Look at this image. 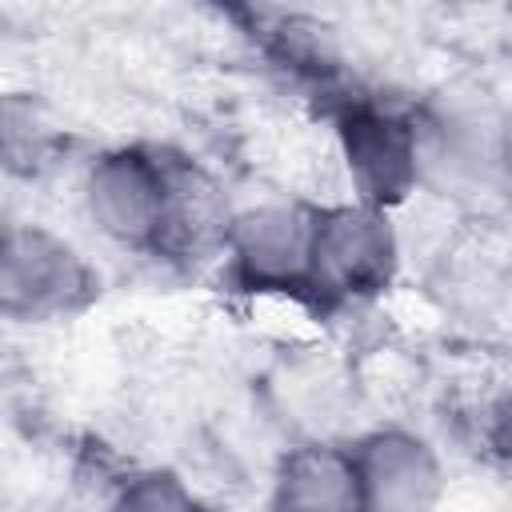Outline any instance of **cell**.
<instances>
[{"label":"cell","mask_w":512,"mask_h":512,"mask_svg":"<svg viewBox=\"0 0 512 512\" xmlns=\"http://www.w3.org/2000/svg\"><path fill=\"white\" fill-rule=\"evenodd\" d=\"M92 264L52 228L4 224L0 228V316L4 320H56L80 312L96 296Z\"/></svg>","instance_id":"1"},{"label":"cell","mask_w":512,"mask_h":512,"mask_svg":"<svg viewBox=\"0 0 512 512\" xmlns=\"http://www.w3.org/2000/svg\"><path fill=\"white\" fill-rule=\"evenodd\" d=\"M396 272V232L388 212L332 204L312 216L308 292L320 300H372Z\"/></svg>","instance_id":"2"},{"label":"cell","mask_w":512,"mask_h":512,"mask_svg":"<svg viewBox=\"0 0 512 512\" xmlns=\"http://www.w3.org/2000/svg\"><path fill=\"white\" fill-rule=\"evenodd\" d=\"M168 204V152L156 148H112L92 160L84 176L88 220L124 248H160Z\"/></svg>","instance_id":"3"},{"label":"cell","mask_w":512,"mask_h":512,"mask_svg":"<svg viewBox=\"0 0 512 512\" xmlns=\"http://www.w3.org/2000/svg\"><path fill=\"white\" fill-rule=\"evenodd\" d=\"M340 148L360 204L388 212L420 184L416 116L380 104H348L340 112Z\"/></svg>","instance_id":"4"},{"label":"cell","mask_w":512,"mask_h":512,"mask_svg":"<svg viewBox=\"0 0 512 512\" xmlns=\"http://www.w3.org/2000/svg\"><path fill=\"white\" fill-rule=\"evenodd\" d=\"M312 216L304 204H260L236 212L224 236L232 276L256 292H308Z\"/></svg>","instance_id":"5"},{"label":"cell","mask_w":512,"mask_h":512,"mask_svg":"<svg viewBox=\"0 0 512 512\" xmlns=\"http://www.w3.org/2000/svg\"><path fill=\"white\" fill-rule=\"evenodd\" d=\"M356 476L368 512H432L444 492V468L436 448L408 428L368 432L356 448Z\"/></svg>","instance_id":"6"},{"label":"cell","mask_w":512,"mask_h":512,"mask_svg":"<svg viewBox=\"0 0 512 512\" xmlns=\"http://www.w3.org/2000/svg\"><path fill=\"white\" fill-rule=\"evenodd\" d=\"M272 512H368L352 452L320 440L288 448L272 480Z\"/></svg>","instance_id":"7"},{"label":"cell","mask_w":512,"mask_h":512,"mask_svg":"<svg viewBox=\"0 0 512 512\" xmlns=\"http://www.w3.org/2000/svg\"><path fill=\"white\" fill-rule=\"evenodd\" d=\"M228 224H232V212L216 180L192 160L168 156V204H164V232L156 252L188 256V260L204 256L212 248H224Z\"/></svg>","instance_id":"8"},{"label":"cell","mask_w":512,"mask_h":512,"mask_svg":"<svg viewBox=\"0 0 512 512\" xmlns=\"http://www.w3.org/2000/svg\"><path fill=\"white\" fill-rule=\"evenodd\" d=\"M64 128L32 92H0V168L20 180L52 172L64 156Z\"/></svg>","instance_id":"9"},{"label":"cell","mask_w":512,"mask_h":512,"mask_svg":"<svg viewBox=\"0 0 512 512\" xmlns=\"http://www.w3.org/2000/svg\"><path fill=\"white\" fill-rule=\"evenodd\" d=\"M108 512H208V504L172 472H140L120 484Z\"/></svg>","instance_id":"10"}]
</instances>
